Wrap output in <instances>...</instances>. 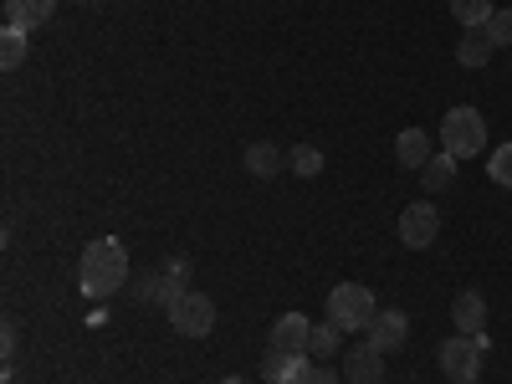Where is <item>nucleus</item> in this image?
I'll use <instances>...</instances> for the list:
<instances>
[{"label": "nucleus", "instance_id": "nucleus-3", "mask_svg": "<svg viewBox=\"0 0 512 384\" xmlns=\"http://www.w3.org/2000/svg\"><path fill=\"white\" fill-rule=\"evenodd\" d=\"M441 149L446 154H456V159H472V154H482L487 149V118L477 113V108H451L446 118H441Z\"/></svg>", "mask_w": 512, "mask_h": 384}, {"label": "nucleus", "instance_id": "nucleus-4", "mask_svg": "<svg viewBox=\"0 0 512 384\" xmlns=\"http://www.w3.org/2000/svg\"><path fill=\"white\" fill-rule=\"evenodd\" d=\"M482 359H487V338L456 333V338H446V344H441V374L451 384H477L482 379Z\"/></svg>", "mask_w": 512, "mask_h": 384}, {"label": "nucleus", "instance_id": "nucleus-7", "mask_svg": "<svg viewBox=\"0 0 512 384\" xmlns=\"http://www.w3.org/2000/svg\"><path fill=\"white\" fill-rule=\"evenodd\" d=\"M451 323H456V333H466V338H487V333H482V328H487V303H482L477 287H466L456 303H451Z\"/></svg>", "mask_w": 512, "mask_h": 384}, {"label": "nucleus", "instance_id": "nucleus-21", "mask_svg": "<svg viewBox=\"0 0 512 384\" xmlns=\"http://www.w3.org/2000/svg\"><path fill=\"white\" fill-rule=\"evenodd\" d=\"M185 292H190V287L180 282V267H169V272L159 277V297H154V303H159V308L169 313V308H175V303H180V297H185Z\"/></svg>", "mask_w": 512, "mask_h": 384}, {"label": "nucleus", "instance_id": "nucleus-6", "mask_svg": "<svg viewBox=\"0 0 512 384\" xmlns=\"http://www.w3.org/2000/svg\"><path fill=\"white\" fill-rule=\"evenodd\" d=\"M169 323H175V333L185 338H205L210 328H216V303H210L205 292H185L175 308H169Z\"/></svg>", "mask_w": 512, "mask_h": 384}, {"label": "nucleus", "instance_id": "nucleus-17", "mask_svg": "<svg viewBox=\"0 0 512 384\" xmlns=\"http://www.w3.org/2000/svg\"><path fill=\"white\" fill-rule=\"evenodd\" d=\"M246 169L256 180H272L277 169H282V154H277V144H251L246 149Z\"/></svg>", "mask_w": 512, "mask_h": 384}, {"label": "nucleus", "instance_id": "nucleus-1", "mask_svg": "<svg viewBox=\"0 0 512 384\" xmlns=\"http://www.w3.org/2000/svg\"><path fill=\"white\" fill-rule=\"evenodd\" d=\"M128 282V251L103 236V241H88L82 246V262H77V287L93 297V303H103V297H113L118 287Z\"/></svg>", "mask_w": 512, "mask_h": 384}, {"label": "nucleus", "instance_id": "nucleus-8", "mask_svg": "<svg viewBox=\"0 0 512 384\" xmlns=\"http://www.w3.org/2000/svg\"><path fill=\"white\" fill-rule=\"evenodd\" d=\"M364 338H369V344H374L379 354H395V349L405 344V338H410V318H405L400 308H390V313H379V318L369 323V333H364Z\"/></svg>", "mask_w": 512, "mask_h": 384}, {"label": "nucleus", "instance_id": "nucleus-20", "mask_svg": "<svg viewBox=\"0 0 512 384\" xmlns=\"http://www.w3.org/2000/svg\"><path fill=\"white\" fill-rule=\"evenodd\" d=\"M487 175H492V185L512 190V144H502V149L487 154Z\"/></svg>", "mask_w": 512, "mask_h": 384}, {"label": "nucleus", "instance_id": "nucleus-12", "mask_svg": "<svg viewBox=\"0 0 512 384\" xmlns=\"http://www.w3.org/2000/svg\"><path fill=\"white\" fill-rule=\"evenodd\" d=\"M492 52H497V41H492L482 26H477V31H461V41H456V62H461V67H487Z\"/></svg>", "mask_w": 512, "mask_h": 384}, {"label": "nucleus", "instance_id": "nucleus-15", "mask_svg": "<svg viewBox=\"0 0 512 384\" xmlns=\"http://www.w3.org/2000/svg\"><path fill=\"white\" fill-rule=\"evenodd\" d=\"M456 154H431V164L420 169V185H425V195H441V190H451L456 185Z\"/></svg>", "mask_w": 512, "mask_h": 384}, {"label": "nucleus", "instance_id": "nucleus-25", "mask_svg": "<svg viewBox=\"0 0 512 384\" xmlns=\"http://www.w3.org/2000/svg\"><path fill=\"white\" fill-rule=\"evenodd\" d=\"M297 384H338V374H333V369H323V364H308Z\"/></svg>", "mask_w": 512, "mask_h": 384}, {"label": "nucleus", "instance_id": "nucleus-5", "mask_svg": "<svg viewBox=\"0 0 512 384\" xmlns=\"http://www.w3.org/2000/svg\"><path fill=\"white\" fill-rule=\"evenodd\" d=\"M441 236V210L431 205V200H410L405 210H400V241L410 246V251H425Z\"/></svg>", "mask_w": 512, "mask_h": 384}, {"label": "nucleus", "instance_id": "nucleus-14", "mask_svg": "<svg viewBox=\"0 0 512 384\" xmlns=\"http://www.w3.org/2000/svg\"><path fill=\"white\" fill-rule=\"evenodd\" d=\"M395 159H400V169H425L431 164V139H425V128H405V134L395 139Z\"/></svg>", "mask_w": 512, "mask_h": 384}, {"label": "nucleus", "instance_id": "nucleus-22", "mask_svg": "<svg viewBox=\"0 0 512 384\" xmlns=\"http://www.w3.org/2000/svg\"><path fill=\"white\" fill-rule=\"evenodd\" d=\"M292 169H297L303 180H313L318 169H323V154H318L313 144H297V149H292Z\"/></svg>", "mask_w": 512, "mask_h": 384}, {"label": "nucleus", "instance_id": "nucleus-11", "mask_svg": "<svg viewBox=\"0 0 512 384\" xmlns=\"http://www.w3.org/2000/svg\"><path fill=\"white\" fill-rule=\"evenodd\" d=\"M57 16V0H6V26H21V31H36Z\"/></svg>", "mask_w": 512, "mask_h": 384}, {"label": "nucleus", "instance_id": "nucleus-16", "mask_svg": "<svg viewBox=\"0 0 512 384\" xmlns=\"http://www.w3.org/2000/svg\"><path fill=\"white\" fill-rule=\"evenodd\" d=\"M492 0H451V16H456V26H466V31H477V26H487L492 21Z\"/></svg>", "mask_w": 512, "mask_h": 384}, {"label": "nucleus", "instance_id": "nucleus-2", "mask_svg": "<svg viewBox=\"0 0 512 384\" xmlns=\"http://www.w3.org/2000/svg\"><path fill=\"white\" fill-rule=\"evenodd\" d=\"M374 318H379V303L364 282H338L328 292V323H338L344 333H369Z\"/></svg>", "mask_w": 512, "mask_h": 384}, {"label": "nucleus", "instance_id": "nucleus-24", "mask_svg": "<svg viewBox=\"0 0 512 384\" xmlns=\"http://www.w3.org/2000/svg\"><path fill=\"white\" fill-rule=\"evenodd\" d=\"M0 369H6V379L16 374V323L0 328Z\"/></svg>", "mask_w": 512, "mask_h": 384}, {"label": "nucleus", "instance_id": "nucleus-26", "mask_svg": "<svg viewBox=\"0 0 512 384\" xmlns=\"http://www.w3.org/2000/svg\"><path fill=\"white\" fill-rule=\"evenodd\" d=\"M221 384H246V379H241V374H231V379H221Z\"/></svg>", "mask_w": 512, "mask_h": 384}, {"label": "nucleus", "instance_id": "nucleus-18", "mask_svg": "<svg viewBox=\"0 0 512 384\" xmlns=\"http://www.w3.org/2000/svg\"><path fill=\"white\" fill-rule=\"evenodd\" d=\"M338 349H344V328H338V323H318L313 338H308V354L313 359H333Z\"/></svg>", "mask_w": 512, "mask_h": 384}, {"label": "nucleus", "instance_id": "nucleus-10", "mask_svg": "<svg viewBox=\"0 0 512 384\" xmlns=\"http://www.w3.org/2000/svg\"><path fill=\"white\" fill-rule=\"evenodd\" d=\"M344 379H349V384H379V379H384V354L369 344V338L344 359Z\"/></svg>", "mask_w": 512, "mask_h": 384}, {"label": "nucleus", "instance_id": "nucleus-13", "mask_svg": "<svg viewBox=\"0 0 512 384\" xmlns=\"http://www.w3.org/2000/svg\"><path fill=\"white\" fill-rule=\"evenodd\" d=\"M303 369H308V354H282V349H272V354L262 359L267 384H297V379H303Z\"/></svg>", "mask_w": 512, "mask_h": 384}, {"label": "nucleus", "instance_id": "nucleus-23", "mask_svg": "<svg viewBox=\"0 0 512 384\" xmlns=\"http://www.w3.org/2000/svg\"><path fill=\"white\" fill-rule=\"evenodd\" d=\"M482 31L497 41V47H512V6H507V11H492V21H487Z\"/></svg>", "mask_w": 512, "mask_h": 384}, {"label": "nucleus", "instance_id": "nucleus-19", "mask_svg": "<svg viewBox=\"0 0 512 384\" xmlns=\"http://www.w3.org/2000/svg\"><path fill=\"white\" fill-rule=\"evenodd\" d=\"M26 62V31L21 26H6V36H0V67L16 72Z\"/></svg>", "mask_w": 512, "mask_h": 384}, {"label": "nucleus", "instance_id": "nucleus-9", "mask_svg": "<svg viewBox=\"0 0 512 384\" xmlns=\"http://www.w3.org/2000/svg\"><path fill=\"white\" fill-rule=\"evenodd\" d=\"M308 338H313V323L303 313H282L272 323V349H282V354H308Z\"/></svg>", "mask_w": 512, "mask_h": 384}]
</instances>
